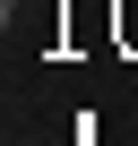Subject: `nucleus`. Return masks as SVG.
<instances>
[{
	"instance_id": "f257e3e1",
	"label": "nucleus",
	"mask_w": 138,
	"mask_h": 146,
	"mask_svg": "<svg viewBox=\"0 0 138 146\" xmlns=\"http://www.w3.org/2000/svg\"><path fill=\"white\" fill-rule=\"evenodd\" d=\"M17 9H26V0H0V17H9V26H17Z\"/></svg>"
}]
</instances>
